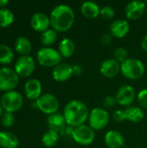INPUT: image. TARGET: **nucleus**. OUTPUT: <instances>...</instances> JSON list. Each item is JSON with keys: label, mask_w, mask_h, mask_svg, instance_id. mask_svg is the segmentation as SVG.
I'll return each instance as SVG.
<instances>
[{"label": "nucleus", "mask_w": 147, "mask_h": 148, "mask_svg": "<svg viewBox=\"0 0 147 148\" xmlns=\"http://www.w3.org/2000/svg\"><path fill=\"white\" fill-rule=\"evenodd\" d=\"M50 26L56 32L69 30L75 22V12L67 4H58L51 10L49 15Z\"/></svg>", "instance_id": "f257e3e1"}, {"label": "nucleus", "mask_w": 147, "mask_h": 148, "mask_svg": "<svg viewBox=\"0 0 147 148\" xmlns=\"http://www.w3.org/2000/svg\"><path fill=\"white\" fill-rule=\"evenodd\" d=\"M62 114L67 125L75 128L84 125L85 121L88 120L89 111L83 101L73 100L65 105Z\"/></svg>", "instance_id": "f03ea898"}, {"label": "nucleus", "mask_w": 147, "mask_h": 148, "mask_svg": "<svg viewBox=\"0 0 147 148\" xmlns=\"http://www.w3.org/2000/svg\"><path fill=\"white\" fill-rule=\"evenodd\" d=\"M120 72L126 79L138 80L144 75L146 67L140 60L137 58H128L121 63Z\"/></svg>", "instance_id": "7ed1b4c3"}, {"label": "nucleus", "mask_w": 147, "mask_h": 148, "mask_svg": "<svg viewBox=\"0 0 147 148\" xmlns=\"http://www.w3.org/2000/svg\"><path fill=\"white\" fill-rule=\"evenodd\" d=\"M37 62L43 67H55L62 62V56L60 52L53 48L44 47L37 51Z\"/></svg>", "instance_id": "20e7f679"}, {"label": "nucleus", "mask_w": 147, "mask_h": 148, "mask_svg": "<svg viewBox=\"0 0 147 148\" xmlns=\"http://www.w3.org/2000/svg\"><path fill=\"white\" fill-rule=\"evenodd\" d=\"M23 96L17 91L12 90L5 92L1 98V106L5 112L15 113L18 111L23 106Z\"/></svg>", "instance_id": "39448f33"}, {"label": "nucleus", "mask_w": 147, "mask_h": 148, "mask_svg": "<svg viewBox=\"0 0 147 148\" xmlns=\"http://www.w3.org/2000/svg\"><path fill=\"white\" fill-rule=\"evenodd\" d=\"M109 114L103 108H94L89 112L88 122L94 130H102L109 122Z\"/></svg>", "instance_id": "423d86ee"}, {"label": "nucleus", "mask_w": 147, "mask_h": 148, "mask_svg": "<svg viewBox=\"0 0 147 148\" xmlns=\"http://www.w3.org/2000/svg\"><path fill=\"white\" fill-rule=\"evenodd\" d=\"M73 140L81 146H88L92 144L95 139L94 130L88 125H81L73 128Z\"/></svg>", "instance_id": "0eeeda50"}, {"label": "nucleus", "mask_w": 147, "mask_h": 148, "mask_svg": "<svg viewBox=\"0 0 147 148\" xmlns=\"http://www.w3.org/2000/svg\"><path fill=\"white\" fill-rule=\"evenodd\" d=\"M19 82V76L16 71L10 68L0 69V90L12 91L16 88Z\"/></svg>", "instance_id": "6e6552de"}, {"label": "nucleus", "mask_w": 147, "mask_h": 148, "mask_svg": "<svg viewBox=\"0 0 147 148\" xmlns=\"http://www.w3.org/2000/svg\"><path fill=\"white\" fill-rule=\"evenodd\" d=\"M36 105L39 110L49 115L57 113L60 107L58 99L52 94L42 95L36 101Z\"/></svg>", "instance_id": "1a4fd4ad"}, {"label": "nucleus", "mask_w": 147, "mask_h": 148, "mask_svg": "<svg viewBox=\"0 0 147 148\" xmlns=\"http://www.w3.org/2000/svg\"><path fill=\"white\" fill-rule=\"evenodd\" d=\"M36 63L34 59L29 56H21L15 63L14 70L18 76L28 77L34 72Z\"/></svg>", "instance_id": "9d476101"}, {"label": "nucleus", "mask_w": 147, "mask_h": 148, "mask_svg": "<svg viewBox=\"0 0 147 148\" xmlns=\"http://www.w3.org/2000/svg\"><path fill=\"white\" fill-rule=\"evenodd\" d=\"M136 97V93L134 88L130 85H124L121 86L115 95L117 100V103L120 106L128 108L132 106L133 102L134 101Z\"/></svg>", "instance_id": "9b49d317"}, {"label": "nucleus", "mask_w": 147, "mask_h": 148, "mask_svg": "<svg viewBox=\"0 0 147 148\" xmlns=\"http://www.w3.org/2000/svg\"><path fill=\"white\" fill-rule=\"evenodd\" d=\"M146 10V3L140 1V0H135L132 1L127 3L125 9L126 16L130 20H137L140 18Z\"/></svg>", "instance_id": "f8f14e48"}, {"label": "nucleus", "mask_w": 147, "mask_h": 148, "mask_svg": "<svg viewBox=\"0 0 147 148\" xmlns=\"http://www.w3.org/2000/svg\"><path fill=\"white\" fill-rule=\"evenodd\" d=\"M74 75L73 65L66 62H61L55 66L52 71V76L55 81L58 82H63L69 80Z\"/></svg>", "instance_id": "ddd939ff"}, {"label": "nucleus", "mask_w": 147, "mask_h": 148, "mask_svg": "<svg viewBox=\"0 0 147 148\" xmlns=\"http://www.w3.org/2000/svg\"><path fill=\"white\" fill-rule=\"evenodd\" d=\"M121 70V64L113 59H107L102 62L100 67L101 74L107 78H113Z\"/></svg>", "instance_id": "4468645a"}, {"label": "nucleus", "mask_w": 147, "mask_h": 148, "mask_svg": "<svg viewBox=\"0 0 147 148\" xmlns=\"http://www.w3.org/2000/svg\"><path fill=\"white\" fill-rule=\"evenodd\" d=\"M30 25L34 30L42 33L48 30L50 26L49 16L42 12L36 13L30 18Z\"/></svg>", "instance_id": "2eb2a0df"}, {"label": "nucleus", "mask_w": 147, "mask_h": 148, "mask_svg": "<svg viewBox=\"0 0 147 148\" xmlns=\"http://www.w3.org/2000/svg\"><path fill=\"white\" fill-rule=\"evenodd\" d=\"M130 30V24L125 19L114 20L110 25V34L116 38L126 36Z\"/></svg>", "instance_id": "dca6fc26"}, {"label": "nucleus", "mask_w": 147, "mask_h": 148, "mask_svg": "<svg viewBox=\"0 0 147 148\" xmlns=\"http://www.w3.org/2000/svg\"><path fill=\"white\" fill-rule=\"evenodd\" d=\"M25 95L28 99L36 101L42 95V84L37 79H29L24 86Z\"/></svg>", "instance_id": "f3484780"}, {"label": "nucleus", "mask_w": 147, "mask_h": 148, "mask_svg": "<svg viewBox=\"0 0 147 148\" xmlns=\"http://www.w3.org/2000/svg\"><path fill=\"white\" fill-rule=\"evenodd\" d=\"M104 141L108 148H121L125 145L124 136L117 130L108 131L105 135Z\"/></svg>", "instance_id": "a211bd4d"}, {"label": "nucleus", "mask_w": 147, "mask_h": 148, "mask_svg": "<svg viewBox=\"0 0 147 148\" xmlns=\"http://www.w3.org/2000/svg\"><path fill=\"white\" fill-rule=\"evenodd\" d=\"M47 121H48L49 129L55 131L57 133H62L67 126L63 114L60 113H55V114L49 115Z\"/></svg>", "instance_id": "6ab92c4d"}, {"label": "nucleus", "mask_w": 147, "mask_h": 148, "mask_svg": "<svg viewBox=\"0 0 147 148\" xmlns=\"http://www.w3.org/2000/svg\"><path fill=\"white\" fill-rule=\"evenodd\" d=\"M81 14L87 17V18H96L98 16H100L101 8L98 3L92 1H86L81 4Z\"/></svg>", "instance_id": "aec40b11"}, {"label": "nucleus", "mask_w": 147, "mask_h": 148, "mask_svg": "<svg viewBox=\"0 0 147 148\" xmlns=\"http://www.w3.org/2000/svg\"><path fill=\"white\" fill-rule=\"evenodd\" d=\"M124 113L126 120L134 123H138L145 118V112L141 108L137 106H130L126 108L124 110Z\"/></svg>", "instance_id": "412c9836"}, {"label": "nucleus", "mask_w": 147, "mask_h": 148, "mask_svg": "<svg viewBox=\"0 0 147 148\" xmlns=\"http://www.w3.org/2000/svg\"><path fill=\"white\" fill-rule=\"evenodd\" d=\"M18 138L10 132H0V147L3 148H16L18 147Z\"/></svg>", "instance_id": "4be33fe9"}, {"label": "nucleus", "mask_w": 147, "mask_h": 148, "mask_svg": "<svg viewBox=\"0 0 147 148\" xmlns=\"http://www.w3.org/2000/svg\"><path fill=\"white\" fill-rule=\"evenodd\" d=\"M59 52L62 55V57L68 58L73 56L75 50V44L72 39L69 38H64L62 39L58 46Z\"/></svg>", "instance_id": "5701e85b"}, {"label": "nucleus", "mask_w": 147, "mask_h": 148, "mask_svg": "<svg viewBox=\"0 0 147 148\" xmlns=\"http://www.w3.org/2000/svg\"><path fill=\"white\" fill-rule=\"evenodd\" d=\"M32 49L30 41L24 36L18 37L15 42V49L22 56H28Z\"/></svg>", "instance_id": "b1692460"}, {"label": "nucleus", "mask_w": 147, "mask_h": 148, "mask_svg": "<svg viewBox=\"0 0 147 148\" xmlns=\"http://www.w3.org/2000/svg\"><path fill=\"white\" fill-rule=\"evenodd\" d=\"M59 140V133L53 131V130H49L47 131L42 138V142L44 147H55Z\"/></svg>", "instance_id": "393cba45"}, {"label": "nucleus", "mask_w": 147, "mask_h": 148, "mask_svg": "<svg viewBox=\"0 0 147 148\" xmlns=\"http://www.w3.org/2000/svg\"><path fill=\"white\" fill-rule=\"evenodd\" d=\"M14 57L12 49L7 45H0V64H10Z\"/></svg>", "instance_id": "a878e982"}, {"label": "nucleus", "mask_w": 147, "mask_h": 148, "mask_svg": "<svg viewBox=\"0 0 147 148\" xmlns=\"http://www.w3.org/2000/svg\"><path fill=\"white\" fill-rule=\"evenodd\" d=\"M14 21V15L11 10L6 8L0 9V28L10 26Z\"/></svg>", "instance_id": "bb28decb"}, {"label": "nucleus", "mask_w": 147, "mask_h": 148, "mask_svg": "<svg viewBox=\"0 0 147 148\" xmlns=\"http://www.w3.org/2000/svg\"><path fill=\"white\" fill-rule=\"evenodd\" d=\"M57 39V32L53 29H49L48 30L42 33L41 42L45 47H49L55 42Z\"/></svg>", "instance_id": "cd10ccee"}, {"label": "nucleus", "mask_w": 147, "mask_h": 148, "mask_svg": "<svg viewBox=\"0 0 147 148\" xmlns=\"http://www.w3.org/2000/svg\"><path fill=\"white\" fill-rule=\"evenodd\" d=\"M113 56H114V59L121 64L128 59V52L125 48L119 47L114 50Z\"/></svg>", "instance_id": "c85d7f7f"}, {"label": "nucleus", "mask_w": 147, "mask_h": 148, "mask_svg": "<svg viewBox=\"0 0 147 148\" xmlns=\"http://www.w3.org/2000/svg\"><path fill=\"white\" fill-rule=\"evenodd\" d=\"M1 124L4 127H10L14 125L15 122V117L13 115L12 113H9V112H4L1 118Z\"/></svg>", "instance_id": "c756f323"}, {"label": "nucleus", "mask_w": 147, "mask_h": 148, "mask_svg": "<svg viewBox=\"0 0 147 148\" xmlns=\"http://www.w3.org/2000/svg\"><path fill=\"white\" fill-rule=\"evenodd\" d=\"M114 10L110 6H104L101 9L100 16L105 20H111L114 16Z\"/></svg>", "instance_id": "7c9ffc66"}, {"label": "nucleus", "mask_w": 147, "mask_h": 148, "mask_svg": "<svg viewBox=\"0 0 147 148\" xmlns=\"http://www.w3.org/2000/svg\"><path fill=\"white\" fill-rule=\"evenodd\" d=\"M138 101L143 108L147 109V88L142 89L138 94Z\"/></svg>", "instance_id": "2f4dec72"}, {"label": "nucleus", "mask_w": 147, "mask_h": 148, "mask_svg": "<svg viewBox=\"0 0 147 148\" xmlns=\"http://www.w3.org/2000/svg\"><path fill=\"white\" fill-rule=\"evenodd\" d=\"M116 104H117V100L114 96L107 95L103 100V105L107 108H113Z\"/></svg>", "instance_id": "473e14b6"}, {"label": "nucleus", "mask_w": 147, "mask_h": 148, "mask_svg": "<svg viewBox=\"0 0 147 148\" xmlns=\"http://www.w3.org/2000/svg\"><path fill=\"white\" fill-rule=\"evenodd\" d=\"M113 118L117 122H122L126 120L124 110H115L113 114Z\"/></svg>", "instance_id": "72a5a7b5"}, {"label": "nucleus", "mask_w": 147, "mask_h": 148, "mask_svg": "<svg viewBox=\"0 0 147 148\" xmlns=\"http://www.w3.org/2000/svg\"><path fill=\"white\" fill-rule=\"evenodd\" d=\"M112 35L110 34V33H107V34H104L102 36H101V42H102V44H105V45H107V44H109L110 43V42H111V40H112Z\"/></svg>", "instance_id": "f704fd0d"}, {"label": "nucleus", "mask_w": 147, "mask_h": 148, "mask_svg": "<svg viewBox=\"0 0 147 148\" xmlns=\"http://www.w3.org/2000/svg\"><path fill=\"white\" fill-rule=\"evenodd\" d=\"M73 71H74V75H77V76H79V75H81V73H82V68H81V66H80V65H73Z\"/></svg>", "instance_id": "c9c22d12"}, {"label": "nucleus", "mask_w": 147, "mask_h": 148, "mask_svg": "<svg viewBox=\"0 0 147 148\" xmlns=\"http://www.w3.org/2000/svg\"><path fill=\"white\" fill-rule=\"evenodd\" d=\"M141 47L146 52H147V35L143 37V39L141 41Z\"/></svg>", "instance_id": "e433bc0d"}, {"label": "nucleus", "mask_w": 147, "mask_h": 148, "mask_svg": "<svg viewBox=\"0 0 147 148\" xmlns=\"http://www.w3.org/2000/svg\"><path fill=\"white\" fill-rule=\"evenodd\" d=\"M8 3H9L8 0H0V9L5 7Z\"/></svg>", "instance_id": "4c0bfd02"}, {"label": "nucleus", "mask_w": 147, "mask_h": 148, "mask_svg": "<svg viewBox=\"0 0 147 148\" xmlns=\"http://www.w3.org/2000/svg\"><path fill=\"white\" fill-rule=\"evenodd\" d=\"M3 108H2V106H1V104H0V118H1V116H2V114H3Z\"/></svg>", "instance_id": "58836bf2"}, {"label": "nucleus", "mask_w": 147, "mask_h": 148, "mask_svg": "<svg viewBox=\"0 0 147 148\" xmlns=\"http://www.w3.org/2000/svg\"><path fill=\"white\" fill-rule=\"evenodd\" d=\"M146 14H147V2H146Z\"/></svg>", "instance_id": "ea45409f"}]
</instances>
